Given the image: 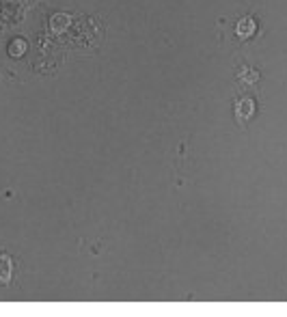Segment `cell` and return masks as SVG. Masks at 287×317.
<instances>
[{
  "label": "cell",
  "instance_id": "1",
  "mask_svg": "<svg viewBox=\"0 0 287 317\" xmlns=\"http://www.w3.org/2000/svg\"><path fill=\"white\" fill-rule=\"evenodd\" d=\"M255 106H257V104H255L253 97H242L240 102L236 104V117H238L242 123H246L250 117L255 114Z\"/></svg>",
  "mask_w": 287,
  "mask_h": 317
},
{
  "label": "cell",
  "instance_id": "2",
  "mask_svg": "<svg viewBox=\"0 0 287 317\" xmlns=\"http://www.w3.org/2000/svg\"><path fill=\"white\" fill-rule=\"evenodd\" d=\"M255 33H257V22L250 15L242 17V20L236 24V35H238L240 39H250Z\"/></svg>",
  "mask_w": 287,
  "mask_h": 317
},
{
  "label": "cell",
  "instance_id": "3",
  "mask_svg": "<svg viewBox=\"0 0 287 317\" xmlns=\"http://www.w3.org/2000/svg\"><path fill=\"white\" fill-rule=\"evenodd\" d=\"M13 276V259L9 255H0V283L7 285Z\"/></svg>",
  "mask_w": 287,
  "mask_h": 317
},
{
  "label": "cell",
  "instance_id": "4",
  "mask_svg": "<svg viewBox=\"0 0 287 317\" xmlns=\"http://www.w3.org/2000/svg\"><path fill=\"white\" fill-rule=\"evenodd\" d=\"M24 50H26V41L24 39H15L11 45H9V54H11V56H22Z\"/></svg>",
  "mask_w": 287,
  "mask_h": 317
}]
</instances>
